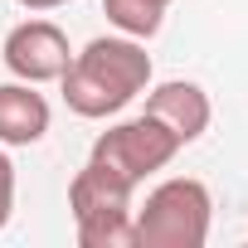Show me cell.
Instances as JSON below:
<instances>
[{
    "label": "cell",
    "mask_w": 248,
    "mask_h": 248,
    "mask_svg": "<svg viewBox=\"0 0 248 248\" xmlns=\"http://www.w3.org/2000/svg\"><path fill=\"white\" fill-rule=\"evenodd\" d=\"M59 83H63L68 112H78L88 122H102V117H117L132 97L146 93L151 54L132 34H102L83 54H73V63L63 68Z\"/></svg>",
    "instance_id": "6da1fadb"
},
{
    "label": "cell",
    "mask_w": 248,
    "mask_h": 248,
    "mask_svg": "<svg viewBox=\"0 0 248 248\" xmlns=\"http://www.w3.org/2000/svg\"><path fill=\"white\" fill-rule=\"evenodd\" d=\"M209 219H214V200H209L204 180H195V175L161 180L146 195V204L132 209L137 248H204Z\"/></svg>",
    "instance_id": "7a4b0ae2"
},
{
    "label": "cell",
    "mask_w": 248,
    "mask_h": 248,
    "mask_svg": "<svg viewBox=\"0 0 248 248\" xmlns=\"http://www.w3.org/2000/svg\"><path fill=\"white\" fill-rule=\"evenodd\" d=\"M175 156H180L175 132H166L156 117L141 112V117H132V122H117V127H107V132L93 141V156H88V161L107 166L117 180H127V185L137 190L146 175L166 170Z\"/></svg>",
    "instance_id": "3957f363"
},
{
    "label": "cell",
    "mask_w": 248,
    "mask_h": 248,
    "mask_svg": "<svg viewBox=\"0 0 248 248\" xmlns=\"http://www.w3.org/2000/svg\"><path fill=\"white\" fill-rule=\"evenodd\" d=\"M5 68L20 78V83H59L63 68L73 63V49H68V34L54 25V20H25L5 34Z\"/></svg>",
    "instance_id": "277c9868"
},
{
    "label": "cell",
    "mask_w": 248,
    "mask_h": 248,
    "mask_svg": "<svg viewBox=\"0 0 248 248\" xmlns=\"http://www.w3.org/2000/svg\"><path fill=\"white\" fill-rule=\"evenodd\" d=\"M146 117H156L166 132H175L180 146H190V141L204 137L214 107H209V93H204L200 83L170 78V83H156V88L146 93Z\"/></svg>",
    "instance_id": "5b68a950"
},
{
    "label": "cell",
    "mask_w": 248,
    "mask_h": 248,
    "mask_svg": "<svg viewBox=\"0 0 248 248\" xmlns=\"http://www.w3.org/2000/svg\"><path fill=\"white\" fill-rule=\"evenodd\" d=\"M49 132V102L34 83H0V146H34Z\"/></svg>",
    "instance_id": "8992f818"
},
{
    "label": "cell",
    "mask_w": 248,
    "mask_h": 248,
    "mask_svg": "<svg viewBox=\"0 0 248 248\" xmlns=\"http://www.w3.org/2000/svg\"><path fill=\"white\" fill-rule=\"evenodd\" d=\"M102 15L132 39H151L166 20V0H102Z\"/></svg>",
    "instance_id": "52a82bcc"
},
{
    "label": "cell",
    "mask_w": 248,
    "mask_h": 248,
    "mask_svg": "<svg viewBox=\"0 0 248 248\" xmlns=\"http://www.w3.org/2000/svg\"><path fill=\"white\" fill-rule=\"evenodd\" d=\"M10 214H15V161L0 151V229L10 224Z\"/></svg>",
    "instance_id": "ba28073f"
},
{
    "label": "cell",
    "mask_w": 248,
    "mask_h": 248,
    "mask_svg": "<svg viewBox=\"0 0 248 248\" xmlns=\"http://www.w3.org/2000/svg\"><path fill=\"white\" fill-rule=\"evenodd\" d=\"M15 5H25V10H59V5H68V0H15Z\"/></svg>",
    "instance_id": "9c48e42d"
},
{
    "label": "cell",
    "mask_w": 248,
    "mask_h": 248,
    "mask_svg": "<svg viewBox=\"0 0 248 248\" xmlns=\"http://www.w3.org/2000/svg\"><path fill=\"white\" fill-rule=\"evenodd\" d=\"M166 5H170V0H166Z\"/></svg>",
    "instance_id": "30bf717a"
}]
</instances>
